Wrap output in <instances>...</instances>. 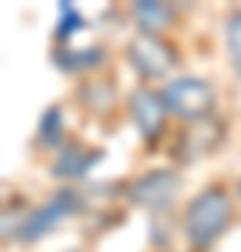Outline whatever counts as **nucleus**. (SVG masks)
Segmentation results:
<instances>
[{"instance_id": "obj_1", "label": "nucleus", "mask_w": 241, "mask_h": 252, "mask_svg": "<svg viewBox=\"0 0 241 252\" xmlns=\"http://www.w3.org/2000/svg\"><path fill=\"white\" fill-rule=\"evenodd\" d=\"M233 219V199L222 185H210V188L199 190L191 199L182 216L188 241L194 247H210L219 235L227 230Z\"/></svg>"}, {"instance_id": "obj_2", "label": "nucleus", "mask_w": 241, "mask_h": 252, "mask_svg": "<svg viewBox=\"0 0 241 252\" xmlns=\"http://www.w3.org/2000/svg\"><path fill=\"white\" fill-rule=\"evenodd\" d=\"M163 101L171 115L197 124L210 118L216 107V90L199 76H179L169 81V87L163 90Z\"/></svg>"}, {"instance_id": "obj_3", "label": "nucleus", "mask_w": 241, "mask_h": 252, "mask_svg": "<svg viewBox=\"0 0 241 252\" xmlns=\"http://www.w3.org/2000/svg\"><path fill=\"white\" fill-rule=\"evenodd\" d=\"M179 190H182V180H179V174L174 168H154V171L143 174L132 182L129 199L138 207L160 213V210H169L177 202Z\"/></svg>"}, {"instance_id": "obj_4", "label": "nucleus", "mask_w": 241, "mask_h": 252, "mask_svg": "<svg viewBox=\"0 0 241 252\" xmlns=\"http://www.w3.org/2000/svg\"><path fill=\"white\" fill-rule=\"evenodd\" d=\"M79 210V196L73 193L70 188H62L56 190L54 196L42 202V205L31 210L17 227V238L23 241H39L42 235H48L56 224H62L68 216H73Z\"/></svg>"}, {"instance_id": "obj_5", "label": "nucleus", "mask_w": 241, "mask_h": 252, "mask_svg": "<svg viewBox=\"0 0 241 252\" xmlns=\"http://www.w3.org/2000/svg\"><path fill=\"white\" fill-rule=\"evenodd\" d=\"M129 62L143 79H163L177 67V51L154 34H138L129 42Z\"/></svg>"}, {"instance_id": "obj_6", "label": "nucleus", "mask_w": 241, "mask_h": 252, "mask_svg": "<svg viewBox=\"0 0 241 252\" xmlns=\"http://www.w3.org/2000/svg\"><path fill=\"white\" fill-rule=\"evenodd\" d=\"M129 115H132L135 126L143 137H157L160 135L163 124H166V101H163V93H154L152 87H138L129 95Z\"/></svg>"}, {"instance_id": "obj_7", "label": "nucleus", "mask_w": 241, "mask_h": 252, "mask_svg": "<svg viewBox=\"0 0 241 252\" xmlns=\"http://www.w3.org/2000/svg\"><path fill=\"white\" fill-rule=\"evenodd\" d=\"M101 160L99 149H87V146H68L62 149L59 160L54 162V177H65V180H76V177H84V174Z\"/></svg>"}, {"instance_id": "obj_8", "label": "nucleus", "mask_w": 241, "mask_h": 252, "mask_svg": "<svg viewBox=\"0 0 241 252\" xmlns=\"http://www.w3.org/2000/svg\"><path fill=\"white\" fill-rule=\"evenodd\" d=\"M132 17L138 23V28H140V34L160 36L163 28H169L174 23V9L160 3V0H140V3H135Z\"/></svg>"}, {"instance_id": "obj_9", "label": "nucleus", "mask_w": 241, "mask_h": 252, "mask_svg": "<svg viewBox=\"0 0 241 252\" xmlns=\"http://www.w3.org/2000/svg\"><path fill=\"white\" fill-rule=\"evenodd\" d=\"M216 140H219V126H216L210 118L197 121V124L182 135V140H179V146H182V157L194 162L199 154L210 152V149L216 146Z\"/></svg>"}, {"instance_id": "obj_10", "label": "nucleus", "mask_w": 241, "mask_h": 252, "mask_svg": "<svg viewBox=\"0 0 241 252\" xmlns=\"http://www.w3.org/2000/svg\"><path fill=\"white\" fill-rule=\"evenodd\" d=\"M54 62L62 67L65 73H84V70H93L104 62V51L96 45L90 48H59L54 54Z\"/></svg>"}, {"instance_id": "obj_11", "label": "nucleus", "mask_w": 241, "mask_h": 252, "mask_svg": "<svg viewBox=\"0 0 241 252\" xmlns=\"http://www.w3.org/2000/svg\"><path fill=\"white\" fill-rule=\"evenodd\" d=\"M62 109L59 107H48L39 118V129H36V137H39V143L42 146H59L62 140Z\"/></svg>"}, {"instance_id": "obj_12", "label": "nucleus", "mask_w": 241, "mask_h": 252, "mask_svg": "<svg viewBox=\"0 0 241 252\" xmlns=\"http://www.w3.org/2000/svg\"><path fill=\"white\" fill-rule=\"evenodd\" d=\"M112 84L109 81H87L84 87H81V101L87 104L90 109H96V112H104V109H109V104H112Z\"/></svg>"}, {"instance_id": "obj_13", "label": "nucleus", "mask_w": 241, "mask_h": 252, "mask_svg": "<svg viewBox=\"0 0 241 252\" xmlns=\"http://www.w3.org/2000/svg\"><path fill=\"white\" fill-rule=\"evenodd\" d=\"M224 36H227V54L230 62L236 67V73L241 76V11H233L227 23H224Z\"/></svg>"}, {"instance_id": "obj_14", "label": "nucleus", "mask_w": 241, "mask_h": 252, "mask_svg": "<svg viewBox=\"0 0 241 252\" xmlns=\"http://www.w3.org/2000/svg\"><path fill=\"white\" fill-rule=\"evenodd\" d=\"M84 28V17L79 14V9H73L68 0L59 3V23H56V36L59 39H68L70 34L81 31Z\"/></svg>"}, {"instance_id": "obj_15", "label": "nucleus", "mask_w": 241, "mask_h": 252, "mask_svg": "<svg viewBox=\"0 0 241 252\" xmlns=\"http://www.w3.org/2000/svg\"><path fill=\"white\" fill-rule=\"evenodd\" d=\"M239 196H241V182H239Z\"/></svg>"}]
</instances>
